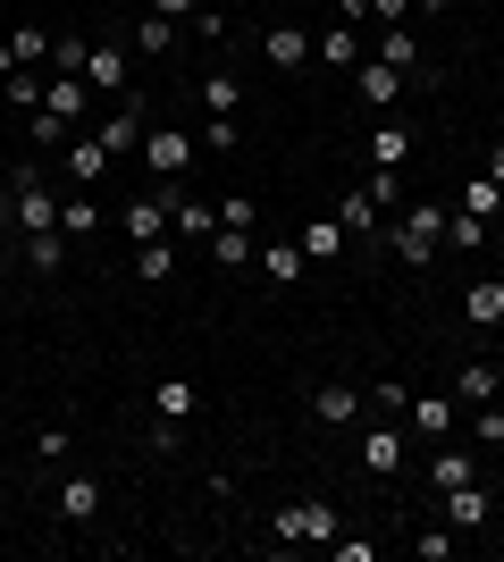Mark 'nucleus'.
<instances>
[{
	"mask_svg": "<svg viewBox=\"0 0 504 562\" xmlns=\"http://www.w3.org/2000/svg\"><path fill=\"white\" fill-rule=\"evenodd\" d=\"M370 160H379V168H404L412 160V135H404V126H379V135H370Z\"/></svg>",
	"mask_w": 504,
	"mask_h": 562,
	"instance_id": "32",
	"label": "nucleus"
},
{
	"mask_svg": "<svg viewBox=\"0 0 504 562\" xmlns=\"http://www.w3.org/2000/svg\"><path fill=\"white\" fill-rule=\"evenodd\" d=\"M261 59H269V68H312V34H303V25H269Z\"/></svg>",
	"mask_w": 504,
	"mask_h": 562,
	"instance_id": "9",
	"label": "nucleus"
},
{
	"mask_svg": "<svg viewBox=\"0 0 504 562\" xmlns=\"http://www.w3.org/2000/svg\"><path fill=\"white\" fill-rule=\"evenodd\" d=\"M404 420H412V437H446L455 428V395H412Z\"/></svg>",
	"mask_w": 504,
	"mask_h": 562,
	"instance_id": "12",
	"label": "nucleus"
},
{
	"mask_svg": "<svg viewBox=\"0 0 504 562\" xmlns=\"http://www.w3.org/2000/svg\"><path fill=\"white\" fill-rule=\"evenodd\" d=\"M135 278H144V285L177 278V235H160V244H135Z\"/></svg>",
	"mask_w": 504,
	"mask_h": 562,
	"instance_id": "22",
	"label": "nucleus"
},
{
	"mask_svg": "<svg viewBox=\"0 0 504 562\" xmlns=\"http://www.w3.org/2000/svg\"><path fill=\"white\" fill-rule=\"evenodd\" d=\"M85 85H93V93H126V59H119V43H93V59H85Z\"/></svg>",
	"mask_w": 504,
	"mask_h": 562,
	"instance_id": "18",
	"label": "nucleus"
},
{
	"mask_svg": "<svg viewBox=\"0 0 504 562\" xmlns=\"http://www.w3.org/2000/svg\"><path fill=\"white\" fill-rule=\"evenodd\" d=\"M152 18H168V25H177V18H193V0H152Z\"/></svg>",
	"mask_w": 504,
	"mask_h": 562,
	"instance_id": "44",
	"label": "nucleus"
},
{
	"mask_svg": "<svg viewBox=\"0 0 504 562\" xmlns=\"http://www.w3.org/2000/svg\"><path fill=\"white\" fill-rule=\"evenodd\" d=\"M471 479H480V462H471V453H455V446L429 462V487H437V495H446V487H471Z\"/></svg>",
	"mask_w": 504,
	"mask_h": 562,
	"instance_id": "25",
	"label": "nucleus"
},
{
	"mask_svg": "<svg viewBox=\"0 0 504 562\" xmlns=\"http://www.w3.org/2000/svg\"><path fill=\"white\" fill-rule=\"evenodd\" d=\"M93 135H101V151H110V160L144 151V135H152V110H144V93H119V101H110V117H101Z\"/></svg>",
	"mask_w": 504,
	"mask_h": 562,
	"instance_id": "4",
	"label": "nucleus"
},
{
	"mask_svg": "<svg viewBox=\"0 0 504 562\" xmlns=\"http://www.w3.org/2000/svg\"><path fill=\"white\" fill-rule=\"evenodd\" d=\"M202 252H211V269H244V260H253V227H219Z\"/></svg>",
	"mask_w": 504,
	"mask_h": 562,
	"instance_id": "23",
	"label": "nucleus"
},
{
	"mask_svg": "<svg viewBox=\"0 0 504 562\" xmlns=\"http://www.w3.org/2000/svg\"><path fill=\"white\" fill-rule=\"evenodd\" d=\"M361 470H404V428L395 420L361 428Z\"/></svg>",
	"mask_w": 504,
	"mask_h": 562,
	"instance_id": "11",
	"label": "nucleus"
},
{
	"mask_svg": "<svg viewBox=\"0 0 504 562\" xmlns=\"http://www.w3.org/2000/svg\"><path fill=\"white\" fill-rule=\"evenodd\" d=\"M85 59H93V43H76V34L51 43V76H85Z\"/></svg>",
	"mask_w": 504,
	"mask_h": 562,
	"instance_id": "36",
	"label": "nucleus"
},
{
	"mask_svg": "<svg viewBox=\"0 0 504 562\" xmlns=\"http://www.w3.org/2000/svg\"><path fill=\"white\" fill-rule=\"evenodd\" d=\"M18 260L34 269V278H59V269H68V235H59V227L25 235V244H18Z\"/></svg>",
	"mask_w": 504,
	"mask_h": 562,
	"instance_id": "10",
	"label": "nucleus"
},
{
	"mask_svg": "<svg viewBox=\"0 0 504 562\" xmlns=\"http://www.w3.org/2000/svg\"><path fill=\"white\" fill-rule=\"evenodd\" d=\"M9 227H18V235H43V227H59V202H51L43 168H18V177H9Z\"/></svg>",
	"mask_w": 504,
	"mask_h": 562,
	"instance_id": "2",
	"label": "nucleus"
},
{
	"mask_svg": "<svg viewBox=\"0 0 504 562\" xmlns=\"http://www.w3.org/2000/svg\"><path fill=\"white\" fill-rule=\"evenodd\" d=\"M101 168H110V151H101V135L85 126V135H68V186H85L93 193L101 186Z\"/></svg>",
	"mask_w": 504,
	"mask_h": 562,
	"instance_id": "8",
	"label": "nucleus"
},
{
	"mask_svg": "<svg viewBox=\"0 0 504 562\" xmlns=\"http://www.w3.org/2000/svg\"><path fill=\"white\" fill-rule=\"evenodd\" d=\"M345 9V25H370V0H336Z\"/></svg>",
	"mask_w": 504,
	"mask_h": 562,
	"instance_id": "45",
	"label": "nucleus"
},
{
	"mask_svg": "<svg viewBox=\"0 0 504 562\" xmlns=\"http://www.w3.org/2000/svg\"><path fill=\"white\" fill-rule=\"evenodd\" d=\"M93 513H101V479H85V470H76V479H59V520H76V529H85Z\"/></svg>",
	"mask_w": 504,
	"mask_h": 562,
	"instance_id": "13",
	"label": "nucleus"
},
{
	"mask_svg": "<svg viewBox=\"0 0 504 562\" xmlns=\"http://www.w3.org/2000/svg\"><path fill=\"white\" fill-rule=\"evenodd\" d=\"M236 101H244V85H236L227 68H219V76H202V110H211V117H236Z\"/></svg>",
	"mask_w": 504,
	"mask_h": 562,
	"instance_id": "31",
	"label": "nucleus"
},
{
	"mask_svg": "<svg viewBox=\"0 0 504 562\" xmlns=\"http://www.w3.org/2000/svg\"><path fill=\"white\" fill-rule=\"evenodd\" d=\"M294 244H303V260H312V269H328V260H345V244H354V235H345V218H336V211H320V218H303V235H294Z\"/></svg>",
	"mask_w": 504,
	"mask_h": 562,
	"instance_id": "6",
	"label": "nucleus"
},
{
	"mask_svg": "<svg viewBox=\"0 0 504 562\" xmlns=\"http://www.w3.org/2000/svg\"><path fill=\"white\" fill-rule=\"evenodd\" d=\"M193 160H202V135H168V126H152V135H144V168L160 177V186H186Z\"/></svg>",
	"mask_w": 504,
	"mask_h": 562,
	"instance_id": "5",
	"label": "nucleus"
},
{
	"mask_svg": "<svg viewBox=\"0 0 504 562\" xmlns=\"http://www.w3.org/2000/svg\"><path fill=\"white\" fill-rule=\"evenodd\" d=\"M496 386H504V378L488 370V361H462V370H455V395L462 403H496Z\"/></svg>",
	"mask_w": 504,
	"mask_h": 562,
	"instance_id": "28",
	"label": "nucleus"
},
{
	"mask_svg": "<svg viewBox=\"0 0 504 562\" xmlns=\"http://www.w3.org/2000/svg\"><path fill=\"white\" fill-rule=\"evenodd\" d=\"M312 412H320V428H354L361 420V395H354V386H320Z\"/></svg>",
	"mask_w": 504,
	"mask_h": 562,
	"instance_id": "21",
	"label": "nucleus"
},
{
	"mask_svg": "<svg viewBox=\"0 0 504 562\" xmlns=\"http://www.w3.org/2000/svg\"><path fill=\"white\" fill-rule=\"evenodd\" d=\"M412 18V0H370V25H404Z\"/></svg>",
	"mask_w": 504,
	"mask_h": 562,
	"instance_id": "43",
	"label": "nucleus"
},
{
	"mask_svg": "<svg viewBox=\"0 0 504 562\" xmlns=\"http://www.w3.org/2000/svg\"><path fill=\"white\" fill-rule=\"evenodd\" d=\"M193 403L202 395H193L186 378H160V386H152V412H160V420H193Z\"/></svg>",
	"mask_w": 504,
	"mask_h": 562,
	"instance_id": "24",
	"label": "nucleus"
},
{
	"mask_svg": "<svg viewBox=\"0 0 504 562\" xmlns=\"http://www.w3.org/2000/svg\"><path fill=\"white\" fill-rule=\"evenodd\" d=\"M144 446H152V453H177V446H186V420H152Z\"/></svg>",
	"mask_w": 504,
	"mask_h": 562,
	"instance_id": "41",
	"label": "nucleus"
},
{
	"mask_svg": "<svg viewBox=\"0 0 504 562\" xmlns=\"http://www.w3.org/2000/svg\"><path fill=\"white\" fill-rule=\"evenodd\" d=\"M9 101H18V110H25V117L43 110V85H34V68H9Z\"/></svg>",
	"mask_w": 504,
	"mask_h": 562,
	"instance_id": "37",
	"label": "nucleus"
},
{
	"mask_svg": "<svg viewBox=\"0 0 504 562\" xmlns=\"http://www.w3.org/2000/svg\"><path fill=\"white\" fill-rule=\"evenodd\" d=\"M412 9H455V0H412Z\"/></svg>",
	"mask_w": 504,
	"mask_h": 562,
	"instance_id": "47",
	"label": "nucleus"
},
{
	"mask_svg": "<svg viewBox=\"0 0 504 562\" xmlns=\"http://www.w3.org/2000/svg\"><path fill=\"white\" fill-rule=\"evenodd\" d=\"M135 50H144V59H168V50H177V25H168V18H144V25H135Z\"/></svg>",
	"mask_w": 504,
	"mask_h": 562,
	"instance_id": "34",
	"label": "nucleus"
},
{
	"mask_svg": "<svg viewBox=\"0 0 504 562\" xmlns=\"http://www.w3.org/2000/svg\"><path fill=\"white\" fill-rule=\"evenodd\" d=\"M236 143H244L236 117H211V126H202V151H236Z\"/></svg>",
	"mask_w": 504,
	"mask_h": 562,
	"instance_id": "38",
	"label": "nucleus"
},
{
	"mask_svg": "<svg viewBox=\"0 0 504 562\" xmlns=\"http://www.w3.org/2000/svg\"><path fill=\"white\" fill-rule=\"evenodd\" d=\"M219 235V202H186V186H177V244H211Z\"/></svg>",
	"mask_w": 504,
	"mask_h": 562,
	"instance_id": "14",
	"label": "nucleus"
},
{
	"mask_svg": "<svg viewBox=\"0 0 504 562\" xmlns=\"http://www.w3.org/2000/svg\"><path fill=\"white\" fill-rule=\"evenodd\" d=\"M9 50H18V68H43V59H51V34H43V25H18Z\"/></svg>",
	"mask_w": 504,
	"mask_h": 562,
	"instance_id": "35",
	"label": "nucleus"
},
{
	"mask_svg": "<svg viewBox=\"0 0 504 562\" xmlns=\"http://www.w3.org/2000/svg\"><path fill=\"white\" fill-rule=\"evenodd\" d=\"M85 110H93V85H85V76H51V85H43V117L85 126Z\"/></svg>",
	"mask_w": 504,
	"mask_h": 562,
	"instance_id": "7",
	"label": "nucleus"
},
{
	"mask_svg": "<svg viewBox=\"0 0 504 562\" xmlns=\"http://www.w3.org/2000/svg\"><path fill=\"white\" fill-rule=\"evenodd\" d=\"M496 403H504V386H496Z\"/></svg>",
	"mask_w": 504,
	"mask_h": 562,
	"instance_id": "48",
	"label": "nucleus"
},
{
	"mask_svg": "<svg viewBox=\"0 0 504 562\" xmlns=\"http://www.w3.org/2000/svg\"><path fill=\"white\" fill-rule=\"evenodd\" d=\"M462 319H471V328H504V278L471 285V294H462Z\"/></svg>",
	"mask_w": 504,
	"mask_h": 562,
	"instance_id": "16",
	"label": "nucleus"
},
{
	"mask_svg": "<svg viewBox=\"0 0 504 562\" xmlns=\"http://www.w3.org/2000/svg\"><path fill=\"white\" fill-rule=\"evenodd\" d=\"M303 269H312V260H303V244H261V278H269V285H303Z\"/></svg>",
	"mask_w": 504,
	"mask_h": 562,
	"instance_id": "19",
	"label": "nucleus"
},
{
	"mask_svg": "<svg viewBox=\"0 0 504 562\" xmlns=\"http://www.w3.org/2000/svg\"><path fill=\"white\" fill-rule=\"evenodd\" d=\"M328 554L336 562H379V546H370V538H328Z\"/></svg>",
	"mask_w": 504,
	"mask_h": 562,
	"instance_id": "42",
	"label": "nucleus"
},
{
	"mask_svg": "<svg viewBox=\"0 0 504 562\" xmlns=\"http://www.w3.org/2000/svg\"><path fill=\"white\" fill-rule=\"evenodd\" d=\"M361 193H370V202H404V186H395V168H370V177H361Z\"/></svg>",
	"mask_w": 504,
	"mask_h": 562,
	"instance_id": "40",
	"label": "nucleus"
},
{
	"mask_svg": "<svg viewBox=\"0 0 504 562\" xmlns=\"http://www.w3.org/2000/svg\"><path fill=\"white\" fill-rule=\"evenodd\" d=\"M437 244H446V202H404V218H395V260H404V269H429Z\"/></svg>",
	"mask_w": 504,
	"mask_h": 562,
	"instance_id": "1",
	"label": "nucleus"
},
{
	"mask_svg": "<svg viewBox=\"0 0 504 562\" xmlns=\"http://www.w3.org/2000/svg\"><path fill=\"white\" fill-rule=\"evenodd\" d=\"M446 244H455V252H480V244H488V218H471V211H446Z\"/></svg>",
	"mask_w": 504,
	"mask_h": 562,
	"instance_id": "33",
	"label": "nucleus"
},
{
	"mask_svg": "<svg viewBox=\"0 0 504 562\" xmlns=\"http://www.w3.org/2000/svg\"><path fill=\"white\" fill-rule=\"evenodd\" d=\"M488 177H496V186H504V143H496V151H488Z\"/></svg>",
	"mask_w": 504,
	"mask_h": 562,
	"instance_id": "46",
	"label": "nucleus"
},
{
	"mask_svg": "<svg viewBox=\"0 0 504 562\" xmlns=\"http://www.w3.org/2000/svg\"><path fill=\"white\" fill-rule=\"evenodd\" d=\"M488 513H496V504H488L480 479H471V487H446V520H455V529H488Z\"/></svg>",
	"mask_w": 504,
	"mask_h": 562,
	"instance_id": "15",
	"label": "nucleus"
},
{
	"mask_svg": "<svg viewBox=\"0 0 504 562\" xmlns=\"http://www.w3.org/2000/svg\"><path fill=\"white\" fill-rule=\"evenodd\" d=\"M312 59H328V68H354V59H361V25H345V18H336L328 34L312 43Z\"/></svg>",
	"mask_w": 504,
	"mask_h": 562,
	"instance_id": "17",
	"label": "nucleus"
},
{
	"mask_svg": "<svg viewBox=\"0 0 504 562\" xmlns=\"http://www.w3.org/2000/svg\"><path fill=\"white\" fill-rule=\"evenodd\" d=\"M269 529H278L287 546H328V538H336V504L294 495V504H278V513H269Z\"/></svg>",
	"mask_w": 504,
	"mask_h": 562,
	"instance_id": "3",
	"label": "nucleus"
},
{
	"mask_svg": "<svg viewBox=\"0 0 504 562\" xmlns=\"http://www.w3.org/2000/svg\"><path fill=\"white\" fill-rule=\"evenodd\" d=\"M412 554H421V562H446V554H455V529H421V538H412Z\"/></svg>",
	"mask_w": 504,
	"mask_h": 562,
	"instance_id": "39",
	"label": "nucleus"
},
{
	"mask_svg": "<svg viewBox=\"0 0 504 562\" xmlns=\"http://www.w3.org/2000/svg\"><path fill=\"white\" fill-rule=\"evenodd\" d=\"M379 59H387V68H421V43H412V25H379Z\"/></svg>",
	"mask_w": 504,
	"mask_h": 562,
	"instance_id": "26",
	"label": "nucleus"
},
{
	"mask_svg": "<svg viewBox=\"0 0 504 562\" xmlns=\"http://www.w3.org/2000/svg\"><path fill=\"white\" fill-rule=\"evenodd\" d=\"M455 202H462V211H471V218H496V211H504V186H496V177H488V168H480V177H471V186H462Z\"/></svg>",
	"mask_w": 504,
	"mask_h": 562,
	"instance_id": "29",
	"label": "nucleus"
},
{
	"mask_svg": "<svg viewBox=\"0 0 504 562\" xmlns=\"http://www.w3.org/2000/svg\"><path fill=\"white\" fill-rule=\"evenodd\" d=\"M336 218H345V235H370V227H379V202H370V193H336Z\"/></svg>",
	"mask_w": 504,
	"mask_h": 562,
	"instance_id": "30",
	"label": "nucleus"
},
{
	"mask_svg": "<svg viewBox=\"0 0 504 562\" xmlns=\"http://www.w3.org/2000/svg\"><path fill=\"white\" fill-rule=\"evenodd\" d=\"M354 85H361V101H379V110H387V101L404 93V68H387V59H370V68H361Z\"/></svg>",
	"mask_w": 504,
	"mask_h": 562,
	"instance_id": "27",
	"label": "nucleus"
},
{
	"mask_svg": "<svg viewBox=\"0 0 504 562\" xmlns=\"http://www.w3.org/2000/svg\"><path fill=\"white\" fill-rule=\"evenodd\" d=\"M93 227H101V202H93V193H85V186H76L68 202H59V235H68V244H85V235H93Z\"/></svg>",
	"mask_w": 504,
	"mask_h": 562,
	"instance_id": "20",
	"label": "nucleus"
}]
</instances>
